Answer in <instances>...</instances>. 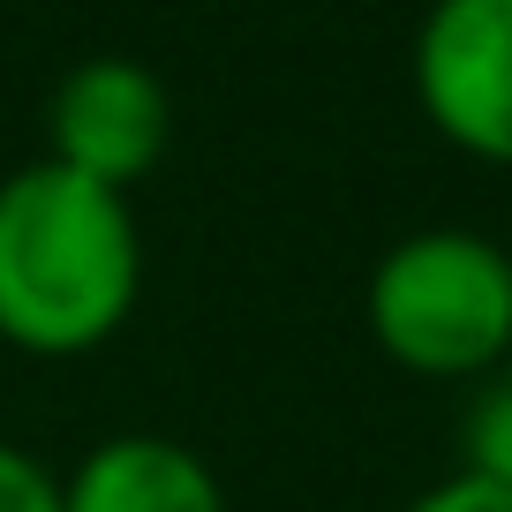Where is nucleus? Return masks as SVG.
<instances>
[{
    "instance_id": "5",
    "label": "nucleus",
    "mask_w": 512,
    "mask_h": 512,
    "mask_svg": "<svg viewBox=\"0 0 512 512\" xmlns=\"http://www.w3.org/2000/svg\"><path fill=\"white\" fill-rule=\"evenodd\" d=\"M61 512H226V482L181 437L121 430L61 475Z\"/></svg>"
},
{
    "instance_id": "6",
    "label": "nucleus",
    "mask_w": 512,
    "mask_h": 512,
    "mask_svg": "<svg viewBox=\"0 0 512 512\" xmlns=\"http://www.w3.org/2000/svg\"><path fill=\"white\" fill-rule=\"evenodd\" d=\"M460 475L512 497V362L490 369L460 407Z\"/></svg>"
},
{
    "instance_id": "2",
    "label": "nucleus",
    "mask_w": 512,
    "mask_h": 512,
    "mask_svg": "<svg viewBox=\"0 0 512 512\" xmlns=\"http://www.w3.org/2000/svg\"><path fill=\"white\" fill-rule=\"evenodd\" d=\"M362 324L422 384H482L512 362V249L475 226H415L369 264Z\"/></svg>"
},
{
    "instance_id": "4",
    "label": "nucleus",
    "mask_w": 512,
    "mask_h": 512,
    "mask_svg": "<svg viewBox=\"0 0 512 512\" xmlns=\"http://www.w3.org/2000/svg\"><path fill=\"white\" fill-rule=\"evenodd\" d=\"M174 144V91L159 68L128 53L76 61L46 98V159L98 189H136Z\"/></svg>"
},
{
    "instance_id": "1",
    "label": "nucleus",
    "mask_w": 512,
    "mask_h": 512,
    "mask_svg": "<svg viewBox=\"0 0 512 512\" xmlns=\"http://www.w3.org/2000/svg\"><path fill=\"white\" fill-rule=\"evenodd\" d=\"M144 302V226L121 189L31 159L0 174V347L83 362Z\"/></svg>"
},
{
    "instance_id": "3",
    "label": "nucleus",
    "mask_w": 512,
    "mask_h": 512,
    "mask_svg": "<svg viewBox=\"0 0 512 512\" xmlns=\"http://www.w3.org/2000/svg\"><path fill=\"white\" fill-rule=\"evenodd\" d=\"M407 83L437 144L512 174V0H430Z\"/></svg>"
},
{
    "instance_id": "7",
    "label": "nucleus",
    "mask_w": 512,
    "mask_h": 512,
    "mask_svg": "<svg viewBox=\"0 0 512 512\" xmlns=\"http://www.w3.org/2000/svg\"><path fill=\"white\" fill-rule=\"evenodd\" d=\"M0 512H61V475L16 437H0Z\"/></svg>"
},
{
    "instance_id": "8",
    "label": "nucleus",
    "mask_w": 512,
    "mask_h": 512,
    "mask_svg": "<svg viewBox=\"0 0 512 512\" xmlns=\"http://www.w3.org/2000/svg\"><path fill=\"white\" fill-rule=\"evenodd\" d=\"M400 512H512V497L505 490H490V482H475V475H460L452 467L445 482H430V490H415Z\"/></svg>"
}]
</instances>
